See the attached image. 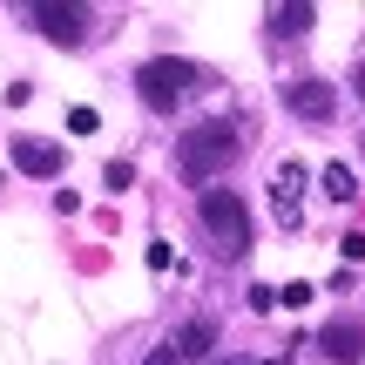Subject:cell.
<instances>
[{
	"mask_svg": "<svg viewBox=\"0 0 365 365\" xmlns=\"http://www.w3.org/2000/svg\"><path fill=\"white\" fill-rule=\"evenodd\" d=\"M210 345H217V325H210V318H190V325L176 331V359H210Z\"/></svg>",
	"mask_w": 365,
	"mask_h": 365,
	"instance_id": "30bf717a",
	"label": "cell"
},
{
	"mask_svg": "<svg viewBox=\"0 0 365 365\" xmlns=\"http://www.w3.org/2000/svg\"><path fill=\"white\" fill-rule=\"evenodd\" d=\"M359 102H365V68H359Z\"/></svg>",
	"mask_w": 365,
	"mask_h": 365,
	"instance_id": "9a60e30c",
	"label": "cell"
},
{
	"mask_svg": "<svg viewBox=\"0 0 365 365\" xmlns=\"http://www.w3.org/2000/svg\"><path fill=\"white\" fill-rule=\"evenodd\" d=\"M0 190H7V176H0Z\"/></svg>",
	"mask_w": 365,
	"mask_h": 365,
	"instance_id": "2e32d148",
	"label": "cell"
},
{
	"mask_svg": "<svg viewBox=\"0 0 365 365\" xmlns=\"http://www.w3.org/2000/svg\"><path fill=\"white\" fill-rule=\"evenodd\" d=\"M318 21V7H304V0H291V7H271V14H264V27H271V34H304V27H312Z\"/></svg>",
	"mask_w": 365,
	"mask_h": 365,
	"instance_id": "9c48e42d",
	"label": "cell"
},
{
	"mask_svg": "<svg viewBox=\"0 0 365 365\" xmlns=\"http://www.w3.org/2000/svg\"><path fill=\"white\" fill-rule=\"evenodd\" d=\"M237 149H244V143H237V122H196V129L176 143V170L190 182H210L217 170L237 163Z\"/></svg>",
	"mask_w": 365,
	"mask_h": 365,
	"instance_id": "6da1fadb",
	"label": "cell"
},
{
	"mask_svg": "<svg viewBox=\"0 0 365 365\" xmlns=\"http://www.w3.org/2000/svg\"><path fill=\"white\" fill-rule=\"evenodd\" d=\"M14 163H21L27 176H61V149L34 143V135H14Z\"/></svg>",
	"mask_w": 365,
	"mask_h": 365,
	"instance_id": "52a82bcc",
	"label": "cell"
},
{
	"mask_svg": "<svg viewBox=\"0 0 365 365\" xmlns=\"http://www.w3.org/2000/svg\"><path fill=\"white\" fill-rule=\"evenodd\" d=\"M143 365H182V359H176V345H156V352H149Z\"/></svg>",
	"mask_w": 365,
	"mask_h": 365,
	"instance_id": "4fadbf2b",
	"label": "cell"
},
{
	"mask_svg": "<svg viewBox=\"0 0 365 365\" xmlns=\"http://www.w3.org/2000/svg\"><path fill=\"white\" fill-rule=\"evenodd\" d=\"M196 217H203L217 257H244V250H250V203L237 190H203V196H196Z\"/></svg>",
	"mask_w": 365,
	"mask_h": 365,
	"instance_id": "7a4b0ae2",
	"label": "cell"
},
{
	"mask_svg": "<svg viewBox=\"0 0 365 365\" xmlns=\"http://www.w3.org/2000/svg\"><path fill=\"white\" fill-rule=\"evenodd\" d=\"M34 27L54 48H75V41L88 34V7H34Z\"/></svg>",
	"mask_w": 365,
	"mask_h": 365,
	"instance_id": "8992f818",
	"label": "cell"
},
{
	"mask_svg": "<svg viewBox=\"0 0 365 365\" xmlns=\"http://www.w3.org/2000/svg\"><path fill=\"white\" fill-rule=\"evenodd\" d=\"M318 182H325L331 203H352V196H359V176L345 170V163H325V176H318Z\"/></svg>",
	"mask_w": 365,
	"mask_h": 365,
	"instance_id": "8fae6325",
	"label": "cell"
},
{
	"mask_svg": "<svg viewBox=\"0 0 365 365\" xmlns=\"http://www.w3.org/2000/svg\"><path fill=\"white\" fill-rule=\"evenodd\" d=\"M298 190H304V163L277 170V223H298Z\"/></svg>",
	"mask_w": 365,
	"mask_h": 365,
	"instance_id": "ba28073f",
	"label": "cell"
},
{
	"mask_svg": "<svg viewBox=\"0 0 365 365\" xmlns=\"http://www.w3.org/2000/svg\"><path fill=\"white\" fill-rule=\"evenodd\" d=\"M284 102H291V115H304V122H331L339 95H331V81H318V75H298V81H284Z\"/></svg>",
	"mask_w": 365,
	"mask_h": 365,
	"instance_id": "277c9868",
	"label": "cell"
},
{
	"mask_svg": "<svg viewBox=\"0 0 365 365\" xmlns=\"http://www.w3.org/2000/svg\"><path fill=\"white\" fill-rule=\"evenodd\" d=\"M196 81H203V68H196V61H176V54H163V61H143V75H135V95H143L156 115H170V108L196 88Z\"/></svg>",
	"mask_w": 365,
	"mask_h": 365,
	"instance_id": "3957f363",
	"label": "cell"
},
{
	"mask_svg": "<svg viewBox=\"0 0 365 365\" xmlns=\"http://www.w3.org/2000/svg\"><path fill=\"white\" fill-rule=\"evenodd\" d=\"M102 182H108V190H129V182H135V170H129V163H108V170H102Z\"/></svg>",
	"mask_w": 365,
	"mask_h": 365,
	"instance_id": "7c38bea8",
	"label": "cell"
},
{
	"mask_svg": "<svg viewBox=\"0 0 365 365\" xmlns=\"http://www.w3.org/2000/svg\"><path fill=\"white\" fill-rule=\"evenodd\" d=\"M318 352L331 365H359L365 359V318H331V325L318 331Z\"/></svg>",
	"mask_w": 365,
	"mask_h": 365,
	"instance_id": "5b68a950",
	"label": "cell"
},
{
	"mask_svg": "<svg viewBox=\"0 0 365 365\" xmlns=\"http://www.w3.org/2000/svg\"><path fill=\"white\" fill-rule=\"evenodd\" d=\"M339 250H345V257H365V230H352V237H345Z\"/></svg>",
	"mask_w": 365,
	"mask_h": 365,
	"instance_id": "5bb4252c",
	"label": "cell"
},
{
	"mask_svg": "<svg viewBox=\"0 0 365 365\" xmlns=\"http://www.w3.org/2000/svg\"><path fill=\"white\" fill-rule=\"evenodd\" d=\"M271 365H277V359H271Z\"/></svg>",
	"mask_w": 365,
	"mask_h": 365,
	"instance_id": "e0dca14e",
	"label": "cell"
}]
</instances>
